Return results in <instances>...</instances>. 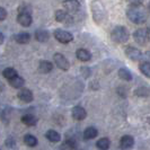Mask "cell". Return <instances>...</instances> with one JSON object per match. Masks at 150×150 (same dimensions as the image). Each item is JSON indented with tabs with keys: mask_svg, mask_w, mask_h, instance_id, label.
<instances>
[{
	"mask_svg": "<svg viewBox=\"0 0 150 150\" xmlns=\"http://www.w3.org/2000/svg\"><path fill=\"white\" fill-rule=\"evenodd\" d=\"M127 16L130 22L137 25H141L148 21L149 10L142 4H133V5H130V7L128 8Z\"/></svg>",
	"mask_w": 150,
	"mask_h": 150,
	"instance_id": "obj_1",
	"label": "cell"
},
{
	"mask_svg": "<svg viewBox=\"0 0 150 150\" xmlns=\"http://www.w3.org/2000/svg\"><path fill=\"white\" fill-rule=\"evenodd\" d=\"M111 38L117 44L127 43L130 38V33L124 26H116L111 32Z\"/></svg>",
	"mask_w": 150,
	"mask_h": 150,
	"instance_id": "obj_2",
	"label": "cell"
},
{
	"mask_svg": "<svg viewBox=\"0 0 150 150\" xmlns=\"http://www.w3.org/2000/svg\"><path fill=\"white\" fill-rule=\"evenodd\" d=\"M91 14H93V18H94L95 23L98 24V25H100L105 21L106 11L103 4L100 1L95 0V1L91 2Z\"/></svg>",
	"mask_w": 150,
	"mask_h": 150,
	"instance_id": "obj_3",
	"label": "cell"
},
{
	"mask_svg": "<svg viewBox=\"0 0 150 150\" xmlns=\"http://www.w3.org/2000/svg\"><path fill=\"white\" fill-rule=\"evenodd\" d=\"M150 32L148 28H139V30H134L133 33V40L135 41V43H138L141 46L147 45V43L150 40Z\"/></svg>",
	"mask_w": 150,
	"mask_h": 150,
	"instance_id": "obj_4",
	"label": "cell"
},
{
	"mask_svg": "<svg viewBox=\"0 0 150 150\" xmlns=\"http://www.w3.org/2000/svg\"><path fill=\"white\" fill-rule=\"evenodd\" d=\"M54 38L62 44H68L74 40V35L64 30H54Z\"/></svg>",
	"mask_w": 150,
	"mask_h": 150,
	"instance_id": "obj_5",
	"label": "cell"
},
{
	"mask_svg": "<svg viewBox=\"0 0 150 150\" xmlns=\"http://www.w3.org/2000/svg\"><path fill=\"white\" fill-rule=\"evenodd\" d=\"M53 61L57 64V67L60 68L63 71H68L70 69V62L68 61V59L61 53H55L53 55Z\"/></svg>",
	"mask_w": 150,
	"mask_h": 150,
	"instance_id": "obj_6",
	"label": "cell"
},
{
	"mask_svg": "<svg viewBox=\"0 0 150 150\" xmlns=\"http://www.w3.org/2000/svg\"><path fill=\"white\" fill-rule=\"evenodd\" d=\"M55 21L59 23H66V24H70L74 22L72 16L69 14V11H64V10H57L55 11Z\"/></svg>",
	"mask_w": 150,
	"mask_h": 150,
	"instance_id": "obj_7",
	"label": "cell"
},
{
	"mask_svg": "<svg viewBox=\"0 0 150 150\" xmlns=\"http://www.w3.org/2000/svg\"><path fill=\"white\" fill-rule=\"evenodd\" d=\"M124 52H125V55L132 61H139L141 59V55H142L141 52H140V50L134 47V46H128V47H125Z\"/></svg>",
	"mask_w": 150,
	"mask_h": 150,
	"instance_id": "obj_8",
	"label": "cell"
},
{
	"mask_svg": "<svg viewBox=\"0 0 150 150\" xmlns=\"http://www.w3.org/2000/svg\"><path fill=\"white\" fill-rule=\"evenodd\" d=\"M17 96H18V98L22 100L23 103H30L34 99L33 91L27 89V88H21L19 91H18V94H17Z\"/></svg>",
	"mask_w": 150,
	"mask_h": 150,
	"instance_id": "obj_9",
	"label": "cell"
},
{
	"mask_svg": "<svg viewBox=\"0 0 150 150\" xmlns=\"http://www.w3.org/2000/svg\"><path fill=\"white\" fill-rule=\"evenodd\" d=\"M62 6L69 13H77L80 9V2L78 0H64L62 2Z\"/></svg>",
	"mask_w": 150,
	"mask_h": 150,
	"instance_id": "obj_10",
	"label": "cell"
},
{
	"mask_svg": "<svg viewBox=\"0 0 150 150\" xmlns=\"http://www.w3.org/2000/svg\"><path fill=\"white\" fill-rule=\"evenodd\" d=\"M17 23L19 25H22L24 27H28L33 23V18H32V14H27V13H18L17 16Z\"/></svg>",
	"mask_w": 150,
	"mask_h": 150,
	"instance_id": "obj_11",
	"label": "cell"
},
{
	"mask_svg": "<svg viewBox=\"0 0 150 150\" xmlns=\"http://www.w3.org/2000/svg\"><path fill=\"white\" fill-rule=\"evenodd\" d=\"M71 115H72L74 120L83 121L86 119L87 112H86V110H85L83 107H81V106H75V107L71 110Z\"/></svg>",
	"mask_w": 150,
	"mask_h": 150,
	"instance_id": "obj_12",
	"label": "cell"
},
{
	"mask_svg": "<svg viewBox=\"0 0 150 150\" xmlns=\"http://www.w3.org/2000/svg\"><path fill=\"white\" fill-rule=\"evenodd\" d=\"M76 57L81 62H87V61H90V59H91V53L86 49H78L77 52H76Z\"/></svg>",
	"mask_w": 150,
	"mask_h": 150,
	"instance_id": "obj_13",
	"label": "cell"
},
{
	"mask_svg": "<svg viewBox=\"0 0 150 150\" xmlns=\"http://www.w3.org/2000/svg\"><path fill=\"white\" fill-rule=\"evenodd\" d=\"M134 144V139L131 135H123L120 140V147L122 149H129L132 148Z\"/></svg>",
	"mask_w": 150,
	"mask_h": 150,
	"instance_id": "obj_14",
	"label": "cell"
},
{
	"mask_svg": "<svg viewBox=\"0 0 150 150\" xmlns=\"http://www.w3.org/2000/svg\"><path fill=\"white\" fill-rule=\"evenodd\" d=\"M53 70V64L50 61L42 60L38 64V72L41 74H50Z\"/></svg>",
	"mask_w": 150,
	"mask_h": 150,
	"instance_id": "obj_15",
	"label": "cell"
},
{
	"mask_svg": "<svg viewBox=\"0 0 150 150\" xmlns=\"http://www.w3.org/2000/svg\"><path fill=\"white\" fill-rule=\"evenodd\" d=\"M9 81V85L11 86V87H14L16 89H21L24 87V85H25V80H24V78H22L21 76H15L14 78H11V79H9L8 80Z\"/></svg>",
	"mask_w": 150,
	"mask_h": 150,
	"instance_id": "obj_16",
	"label": "cell"
},
{
	"mask_svg": "<svg viewBox=\"0 0 150 150\" xmlns=\"http://www.w3.org/2000/svg\"><path fill=\"white\" fill-rule=\"evenodd\" d=\"M15 41L19 44H27L30 41V35L27 32H21L15 35Z\"/></svg>",
	"mask_w": 150,
	"mask_h": 150,
	"instance_id": "obj_17",
	"label": "cell"
},
{
	"mask_svg": "<svg viewBox=\"0 0 150 150\" xmlns=\"http://www.w3.org/2000/svg\"><path fill=\"white\" fill-rule=\"evenodd\" d=\"M45 138L51 141V142L55 143V142H59L61 140V135L59 132H57L55 130H47L46 133H45Z\"/></svg>",
	"mask_w": 150,
	"mask_h": 150,
	"instance_id": "obj_18",
	"label": "cell"
},
{
	"mask_svg": "<svg viewBox=\"0 0 150 150\" xmlns=\"http://www.w3.org/2000/svg\"><path fill=\"white\" fill-rule=\"evenodd\" d=\"M50 38V33L45 30H38L35 32V40L41 42V43H44L46 41H49Z\"/></svg>",
	"mask_w": 150,
	"mask_h": 150,
	"instance_id": "obj_19",
	"label": "cell"
},
{
	"mask_svg": "<svg viewBox=\"0 0 150 150\" xmlns=\"http://www.w3.org/2000/svg\"><path fill=\"white\" fill-rule=\"evenodd\" d=\"M22 122L27 127H34L38 123V117L33 114H25L22 117Z\"/></svg>",
	"mask_w": 150,
	"mask_h": 150,
	"instance_id": "obj_20",
	"label": "cell"
},
{
	"mask_svg": "<svg viewBox=\"0 0 150 150\" xmlns=\"http://www.w3.org/2000/svg\"><path fill=\"white\" fill-rule=\"evenodd\" d=\"M97 134H98L97 129H95L94 127H89V128H87L83 131V139H86V140H91V139L96 138Z\"/></svg>",
	"mask_w": 150,
	"mask_h": 150,
	"instance_id": "obj_21",
	"label": "cell"
},
{
	"mask_svg": "<svg viewBox=\"0 0 150 150\" xmlns=\"http://www.w3.org/2000/svg\"><path fill=\"white\" fill-rule=\"evenodd\" d=\"M119 77H120L121 79H123V80H125V81H131L132 80V75H131V72L129 71L127 68H121L119 69Z\"/></svg>",
	"mask_w": 150,
	"mask_h": 150,
	"instance_id": "obj_22",
	"label": "cell"
},
{
	"mask_svg": "<svg viewBox=\"0 0 150 150\" xmlns=\"http://www.w3.org/2000/svg\"><path fill=\"white\" fill-rule=\"evenodd\" d=\"M24 142L26 146H28V147H35L36 144H38V139L34 137V135L32 134H26L24 137Z\"/></svg>",
	"mask_w": 150,
	"mask_h": 150,
	"instance_id": "obj_23",
	"label": "cell"
},
{
	"mask_svg": "<svg viewBox=\"0 0 150 150\" xmlns=\"http://www.w3.org/2000/svg\"><path fill=\"white\" fill-rule=\"evenodd\" d=\"M139 69H140V71H141L146 77L150 78V62H148V61L141 62L140 66H139Z\"/></svg>",
	"mask_w": 150,
	"mask_h": 150,
	"instance_id": "obj_24",
	"label": "cell"
},
{
	"mask_svg": "<svg viewBox=\"0 0 150 150\" xmlns=\"http://www.w3.org/2000/svg\"><path fill=\"white\" fill-rule=\"evenodd\" d=\"M110 140L107 139V138H102V139H99L97 142H96V147H97L98 149H102V150H106L110 148Z\"/></svg>",
	"mask_w": 150,
	"mask_h": 150,
	"instance_id": "obj_25",
	"label": "cell"
},
{
	"mask_svg": "<svg viewBox=\"0 0 150 150\" xmlns=\"http://www.w3.org/2000/svg\"><path fill=\"white\" fill-rule=\"evenodd\" d=\"M2 76L6 78V79H11V78H14L15 76H17V71H16L14 68H10V67H8L6 68L4 71H2Z\"/></svg>",
	"mask_w": 150,
	"mask_h": 150,
	"instance_id": "obj_26",
	"label": "cell"
},
{
	"mask_svg": "<svg viewBox=\"0 0 150 150\" xmlns=\"http://www.w3.org/2000/svg\"><path fill=\"white\" fill-rule=\"evenodd\" d=\"M61 149H75L77 148V144H76V141L74 140H67L64 141V143L60 147Z\"/></svg>",
	"mask_w": 150,
	"mask_h": 150,
	"instance_id": "obj_27",
	"label": "cell"
},
{
	"mask_svg": "<svg viewBox=\"0 0 150 150\" xmlns=\"http://www.w3.org/2000/svg\"><path fill=\"white\" fill-rule=\"evenodd\" d=\"M18 13H27V14H32V7H30V5L28 4H22V5H19V7H18Z\"/></svg>",
	"mask_w": 150,
	"mask_h": 150,
	"instance_id": "obj_28",
	"label": "cell"
},
{
	"mask_svg": "<svg viewBox=\"0 0 150 150\" xmlns=\"http://www.w3.org/2000/svg\"><path fill=\"white\" fill-rule=\"evenodd\" d=\"M135 95H138V96H140V97H144V96L148 95V90L146 89L144 87L138 88V89L135 90Z\"/></svg>",
	"mask_w": 150,
	"mask_h": 150,
	"instance_id": "obj_29",
	"label": "cell"
},
{
	"mask_svg": "<svg viewBox=\"0 0 150 150\" xmlns=\"http://www.w3.org/2000/svg\"><path fill=\"white\" fill-rule=\"evenodd\" d=\"M7 10L5 8L0 7V21H5L7 18Z\"/></svg>",
	"mask_w": 150,
	"mask_h": 150,
	"instance_id": "obj_30",
	"label": "cell"
},
{
	"mask_svg": "<svg viewBox=\"0 0 150 150\" xmlns=\"http://www.w3.org/2000/svg\"><path fill=\"white\" fill-rule=\"evenodd\" d=\"M6 146L8 148H15V139L13 138H8L6 140Z\"/></svg>",
	"mask_w": 150,
	"mask_h": 150,
	"instance_id": "obj_31",
	"label": "cell"
},
{
	"mask_svg": "<svg viewBox=\"0 0 150 150\" xmlns=\"http://www.w3.org/2000/svg\"><path fill=\"white\" fill-rule=\"evenodd\" d=\"M80 70H81V75H83L85 78H87V77L89 76V74H90L89 68H81Z\"/></svg>",
	"mask_w": 150,
	"mask_h": 150,
	"instance_id": "obj_32",
	"label": "cell"
},
{
	"mask_svg": "<svg viewBox=\"0 0 150 150\" xmlns=\"http://www.w3.org/2000/svg\"><path fill=\"white\" fill-rule=\"evenodd\" d=\"M128 1L131 5H133V4H142L143 0H128Z\"/></svg>",
	"mask_w": 150,
	"mask_h": 150,
	"instance_id": "obj_33",
	"label": "cell"
},
{
	"mask_svg": "<svg viewBox=\"0 0 150 150\" xmlns=\"http://www.w3.org/2000/svg\"><path fill=\"white\" fill-rule=\"evenodd\" d=\"M4 41H5V35H4V34L0 32V45L4 43Z\"/></svg>",
	"mask_w": 150,
	"mask_h": 150,
	"instance_id": "obj_34",
	"label": "cell"
},
{
	"mask_svg": "<svg viewBox=\"0 0 150 150\" xmlns=\"http://www.w3.org/2000/svg\"><path fill=\"white\" fill-rule=\"evenodd\" d=\"M148 9L150 10V2H149V5H148Z\"/></svg>",
	"mask_w": 150,
	"mask_h": 150,
	"instance_id": "obj_35",
	"label": "cell"
},
{
	"mask_svg": "<svg viewBox=\"0 0 150 150\" xmlns=\"http://www.w3.org/2000/svg\"><path fill=\"white\" fill-rule=\"evenodd\" d=\"M148 30H149V32H150V26H149V28H148Z\"/></svg>",
	"mask_w": 150,
	"mask_h": 150,
	"instance_id": "obj_36",
	"label": "cell"
}]
</instances>
